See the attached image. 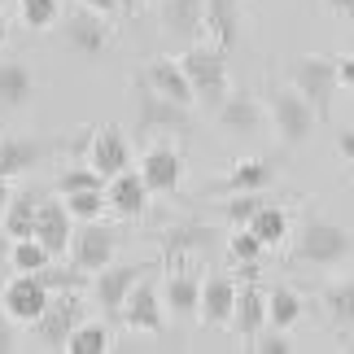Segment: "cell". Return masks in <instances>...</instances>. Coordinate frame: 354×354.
<instances>
[{
  "label": "cell",
  "instance_id": "cell-17",
  "mask_svg": "<svg viewBox=\"0 0 354 354\" xmlns=\"http://www.w3.org/2000/svg\"><path fill=\"white\" fill-rule=\"evenodd\" d=\"M48 153H53V145L39 140V136H0V180L35 171Z\"/></svg>",
  "mask_w": 354,
  "mask_h": 354
},
{
  "label": "cell",
  "instance_id": "cell-18",
  "mask_svg": "<svg viewBox=\"0 0 354 354\" xmlns=\"http://www.w3.org/2000/svg\"><path fill=\"white\" fill-rule=\"evenodd\" d=\"M227 328H232L241 342H254V337L267 328V293L258 289L254 280L236 284V306H232V319H227Z\"/></svg>",
  "mask_w": 354,
  "mask_h": 354
},
{
  "label": "cell",
  "instance_id": "cell-11",
  "mask_svg": "<svg viewBox=\"0 0 354 354\" xmlns=\"http://www.w3.org/2000/svg\"><path fill=\"white\" fill-rule=\"evenodd\" d=\"M145 271L149 267H140V263H122V267L110 263V267L92 271V297H97V306L105 315H118L122 302H127V293L145 280Z\"/></svg>",
  "mask_w": 354,
  "mask_h": 354
},
{
  "label": "cell",
  "instance_id": "cell-24",
  "mask_svg": "<svg viewBox=\"0 0 354 354\" xmlns=\"http://www.w3.org/2000/svg\"><path fill=\"white\" fill-rule=\"evenodd\" d=\"M206 35L214 48L232 53L241 39V0H206Z\"/></svg>",
  "mask_w": 354,
  "mask_h": 354
},
{
  "label": "cell",
  "instance_id": "cell-25",
  "mask_svg": "<svg viewBox=\"0 0 354 354\" xmlns=\"http://www.w3.org/2000/svg\"><path fill=\"white\" fill-rule=\"evenodd\" d=\"M158 241H162V254H167V258H184V254L210 250V245L219 241V227H210V223H175Z\"/></svg>",
  "mask_w": 354,
  "mask_h": 354
},
{
  "label": "cell",
  "instance_id": "cell-13",
  "mask_svg": "<svg viewBox=\"0 0 354 354\" xmlns=\"http://www.w3.org/2000/svg\"><path fill=\"white\" fill-rule=\"evenodd\" d=\"M140 180L149 184V193H175L184 180V153L175 145H149L140 158Z\"/></svg>",
  "mask_w": 354,
  "mask_h": 354
},
{
  "label": "cell",
  "instance_id": "cell-5",
  "mask_svg": "<svg viewBox=\"0 0 354 354\" xmlns=\"http://www.w3.org/2000/svg\"><path fill=\"white\" fill-rule=\"evenodd\" d=\"M267 105H271V127L284 145H302L310 131H315V110H310V101L297 92L293 84L289 88H271L267 92Z\"/></svg>",
  "mask_w": 354,
  "mask_h": 354
},
{
  "label": "cell",
  "instance_id": "cell-14",
  "mask_svg": "<svg viewBox=\"0 0 354 354\" xmlns=\"http://www.w3.org/2000/svg\"><path fill=\"white\" fill-rule=\"evenodd\" d=\"M158 22L171 39L197 44V39L206 35V0H162Z\"/></svg>",
  "mask_w": 354,
  "mask_h": 354
},
{
  "label": "cell",
  "instance_id": "cell-7",
  "mask_svg": "<svg viewBox=\"0 0 354 354\" xmlns=\"http://www.w3.org/2000/svg\"><path fill=\"white\" fill-rule=\"evenodd\" d=\"M48 297H53V289L39 280V271H18V276H13L5 289H0V310H5L13 324L31 328V324L44 315Z\"/></svg>",
  "mask_w": 354,
  "mask_h": 354
},
{
  "label": "cell",
  "instance_id": "cell-37",
  "mask_svg": "<svg viewBox=\"0 0 354 354\" xmlns=\"http://www.w3.org/2000/svg\"><path fill=\"white\" fill-rule=\"evenodd\" d=\"M79 188H105V180L92 167H71V171H62L57 175V193H79Z\"/></svg>",
  "mask_w": 354,
  "mask_h": 354
},
{
  "label": "cell",
  "instance_id": "cell-29",
  "mask_svg": "<svg viewBox=\"0 0 354 354\" xmlns=\"http://www.w3.org/2000/svg\"><path fill=\"white\" fill-rule=\"evenodd\" d=\"M245 227H250V232L263 241V250H271V245H280L284 236H289V214H284V206H271V201H263Z\"/></svg>",
  "mask_w": 354,
  "mask_h": 354
},
{
  "label": "cell",
  "instance_id": "cell-19",
  "mask_svg": "<svg viewBox=\"0 0 354 354\" xmlns=\"http://www.w3.org/2000/svg\"><path fill=\"white\" fill-rule=\"evenodd\" d=\"M232 306H236V280H232V276H206V280H201L197 315H201V324H206V328H227Z\"/></svg>",
  "mask_w": 354,
  "mask_h": 354
},
{
  "label": "cell",
  "instance_id": "cell-12",
  "mask_svg": "<svg viewBox=\"0 0 354 354\" xmlns=\"http://www.w3.org/2000/svg\"><path fill=\"white\" fill-rule=\"evenodd\" d=\"M118 319H122V328H131V333H149V337H162V333H167L162 297H158V289H153L149 280H140V284L127 293V302H122Z\"/></svg>",
  "mask_w": 354,
  "mask_h": 354
},
{
  "label": "cell",
  "instance_id": "cell-41",
  "mask_svg": "<svg viewBox=\"0 0 354 354\" xmlns=\"http://www.w3.org/2000/svg\"><path fill=\"white\" fill-rule=\"evenodd\" d=\"M337 84L354 88V57H337Z\"/></svg>",
  "mask_w": 354,
  "mask_h": 354
},
{
  "label": "cell",
  "instance_id": "cell-42",
  "mask_svg": "<svg viewBox=\"0 0 354 354\" xmlns=\"http://www.w3.org/2000/svg\"><path fill=\"white\" fill-rule=\"evenodd\" d=\"M324 9L337 13V18H354V0H324Z\"/></svg>",
  "mask_w": 354,
  "mask_h": 354
},
{
  "label": "cell",
  "instance_id": "cell-44",
  "mask_svg": "<svg viewBox=\"0 0 354 354\" xmlns=\"http://www.w3.org/2000/svg\"><path fill=\"white\" fill-rule=\"evenodd\" d=\"M9 193H13V188H9V180H0V219H5V206H9Z\"/></svg>",
  "mask_w": 354,
  "mask_h": 354
},
{
  "label": "cell",
  "instance_id": "cell-34",
  "mask_svg": "<svg viewBox=\"0 0 354 354\" xmlns=\"http://www.w3.org/2000/svg\"><path fill=\"white\" fill-rule=\"evenodd\" d=\"M18 18H22V26H31V31H48V26L62 18V5L57 0H18Z\"/></svg>",
  "mask_w": 354,
  "mask_h": 354
},
{
  "label": "cell",
  "instance_id": "cell-36",
  "mask_svg": "<svg viewBox=\"0 0 354 354\" xmlns=\"http://www.w3.org/2000/svg\"><path fill=\"white\" fill-rule=\"evenodd\" d=\"M263 206V193H232L227 197V206H223V214H227V223L232 227H245L254 219V210Z\"/></svg>",
  "mask_w": 354,
  "mask_h": 354
},
{
  "label": "cell",
  "instance_id": "cell-27",
  "mask_svg": "<svg viewBox=\"0 0 354 354\" xmlns=\"http://www.w3.org/2000/svg\"><path fill=\"white\" fill-rule=\"evenodd\" d=\"M197 302H201V280L193 267H175L171 280H167V306L175 315H197Z\"/></svg>",
  "mask_w": 354,
  "mask_h": 354
},
{
  "label": "cell",
  "instance_id": "cell-15",
  "mask_svg": "<svg viewBox=\"0 0 354 354\" xmlns=\"http://www.w3.org/2000/svg\"><path fill=\"white\" fill-rule=\"evenodd\" d=\"M31 236H35L39 245H44V250H48L53 258H62L66 250H71V236H75V219H71V210H66V201H39Z\"/></svg>",
  "mask_w": 354,
  "mask_h": 354
},
{
  "label": "cell",
  "instance_id": "cell-28",
  "mask_svg": "<svg viewBox=\"0 0 354 354\" xmlns=\"http://www.w3.org/2000/svg\"><path fill=\"white\" fill-rule=\"evenodd\" d=\"M324 310L337 333H354V280H333L324 289Z\"/></svg>",
  "mask_w": 354,
  "mask_h": 354
},
{
  "label": "cell",
  "instance_id": "cell-3",
  "mask_svg": "<svg viewBox=\"0 0 354 354\" xmlns=\"http://www.w3.org/2000/svg\"><path fill=\"white\" fill-rule=\"evenodd\" d=\"M289 84L310 101L315 118L324 122L333 114V97H337V57H319V53H302L289 62Z\"/></svg>",
  "mask_w": 354,
  "mask_h": 354
},
{
  "label": "cell",
  "instance_id": "cell-1",
  "mask_svg": "<svg viewBox=\"0 0 354 354\" xmlns=\"http://www.w3.org/2000/svg\"><path fill=\"white\" fill-rule=\"evenodd\" d=\"M175 62L184 66V79H188V88H193V101L206 105V110L214 114L223 105V97L232 92V84H227V53L214 48V44H188Z\"/></svg>",
  "mask_w": 354,
  "mask_h": 354
},
{
  "label": "cell",
  "instance_id": "cell-26",
  "mask_svg": "<svg viewBox=\"0 0 354 354\" xmlns=\"http://www.w3.org/2000/svg\"><path fill=\"white\" fill-rule=\"evenodd\" d=\"M35 210H39V193H35V188L9 193V206H5V219H0V232H5L9 241L31 236V227H35Z\"/></svg>",
  "mask_w": 354,
  "mask_h": 354
},
{
  "label": "cell",
  "instance_id": "cell-35",
  "mask_svg": "<svg viewBox=\"0 0 354 354\" xmlns=\"http://www.w3.org/2000/svg\"><path fill=\"white\" fill-rule=\"evenodd\" d=\"M227 258H232V263H258V258H263V241H258L250 227H236L232 241H227Z\"/></svg>",
  "mask_w": 354,
  "mask_h": 354
},
{
  "label": "cell",
  "instance_id": "cell-31",
  "mask_svg": "<svg viewBox=\"0 0 354 354\" xmlns=\"http://www.w3.org/2000/svg\"><path fill=\"white\" fill-rule=\"evenodd\" d=\"M66 354H105L110 350V328L105 324H79V328L66 337V346H62Z\"/></svg>",
  "mask_w": 354,
  "mask_h": 354
},
{
  "label": "cell",
  "instance_id": "cell-20",
  "mask_svg": "<svg viewBox=\"0 0 354 354\" xmlns=\"http://www.w3.org/2000/svg\"><path fill=\"white\" fill-rule=\"evenodd\" d=\"M214 118H219V127L232 131V136H258L263 131V101L250 97V92H227L223 105L214 110Z\"/></svg>",
  "mask_w": 354,
  "mask_h": 354
},
{
  "label": "cell",
  "instance_id": "cell-21",
  "mask_svg": "<svg viewBox=\"0 0 354 354\" xmlns=\"http://www.w3.org/2000/svg\"><path fill=\"white\" fill-rule=\"evenodd\" d=\"M35 97V75L22 57H5L0 62V110L13 114V110H26Z\"/></svg>",
  "mask_w": 354,
  "mask_h": 354
},
{
  "label": "cell",
  "instance_id": "cell-2",
  "mask_svg": "<svg viewBox=\"0 0 354 354\" xmlns=\"http://www.w3.org/2000/svg\"><path fill=\"white\" fill-rule=\"evenodd\" d=\"M350 254H354V232H346L342 223H328V219H306L293 241V263L319 267V271L346 263Z\"/></svg>",
  "mask_w": 354,
  "mask_h": 354
},
{
  "label": "cell",
  "instance_id": "cell-33",
  "mask_svg": "<svg viewBox=\"0 0 354 354\" xmlns=\"http://www.w3.org/2000/svg\"><path fill=\"white\" fill-rule=\"evenodd\" d=\"M62 201H66L75 223H88V219H101L105 214V188H79V193H66Z\"/></svg>",
  "mask_w": 354,
  "mask_h": 354
},
{
  "label": "cell",
  "instance_id": "cell-16",
  "mask_svg": "<svg viewBox=\"0 0 354 354\" xmlns=\"http://www.w3.org/2000/svg\"><path fill=\"white\" fill-rule=\"evenodd\" d=\"M105 210H114L118 219H140L149 210V184L140 171H118L105 180Z\"/></svg>",
  "mask_w": 354,
  "mask_h": 354
},
{
  "label": "cell",
  "instance_id": "cell-4",
  "mask_svg": "<svg viewBox=\"0 0 354 354\" xmlns=\"http://www.w3.org/2000/svg\"><path fill=\"white\" fill-rule=\"evenodd\" d=\"M188 127H193L188 105L158 97L145 79H136V136H175V131H188Z\"/></svg>",
  "mask_w": 354,
  "mask_h": 354
},
{
  "label": "cell",
  "instance_id": "cell-9",
  "mask_svg": "<svg viewBox=\"0 0 354 354\" xmlns=\"http://www.w3.org/2000/svg\"><path fill=\"white\" fill-rule=\"evenodd\" d=\"M110 39H114V31H110V18H105V13L88 9V5L66 13V44H71L79 57H101V53L110 48Z\"/></svg>",
  "mask_w": 354,
  "mask_h": 354
},
{
  "label": "cell",
  "instance_id": "cell-10",
  "mask_svg": "<svg viewBox=\"0 0 354 354\" xmlns=\"http://www.w3.org/2000/svg\"><path fill=\"white\" fill-rule=\"evenodd\" d=\"M127 162H131V140H127V131H122L118 122H105V127H97L88 136V167L97 171L101 180L127 171Z\"/></svg>",
  "mask_w": 354,
  "mask_h": 354
},
{
  "label": "cell",
  "instance_id": "cell-40",
  "mask_svg": "<svg viewBox=\"0 0 354 354\" xmlns=\"http://www.w3.org/2000/svg\"><path fill=\"white\" fill-rule=\"evenodd\" d=\"M337 153H342L350 167H354V127H346V131H337Z\"/></svg>",
  "mask_w": 354,
  "mask_h": 354
},
{
  "label": "cell",
  "instance_id": "cell-23",
  "mask_svg": "<svg viewBox=\"0 0 354 354\" xmlns=\"http://www.w3.org/2000/svg\"><path fill=\"white\" fill-rule=\"evenodd\" d=\"M271 180H276V167H271L267 158H241L236 167L210 188V193H223V197H232V193H263Z\"/></svg>",
  "mask_w": 354,
  "mask_h": 354
},
{
  "label": "cell",
  "instance_id": "cell-45",
  "mask_svg": "<svg viewBox=\"0 0 354 354\" xmlns=\"http://www.w3.org/2000/svg\"><path fill=\"white\" fill-rule=\"evenodd\" d=\"M5 39H9V22H5V13H0V48H5Z\"/></svg>",
  "mask_w": 354,
  "mask_h": 354
},
{
  "label": "cell",
  "instance_id": "cell-6",
  "mask_svg": "<svg viewBox=\"0 0 354 354\" xmlns=\"http://www.w3.org/2000/svg\"><path fill=\"white\" fill-rule=\"evenodd\" d=\"M79 324H84V297H79V289H57V297H48L44 315L31 324V333L44 350H62L66 337H71Z\"/></svg>",
  "mask_w": 354,
  "mask_h": 354
},
{
  "label": "cell",
  "instance_id": "cell-43",
  "mask_svg": "<svg viewBox=\"0 0 354 354\" xmlns=\"http://www.w3.org/2000/svg\"><path fill=\"white\" fill-rule=\"evenodd\" d=\"M79 5H88V9H97V13H105V18H110V13L118 9V0H79Z\"/></svg>",
  "mask_w": 354,
  "mask_h": 354
},
{
  "label": "cell",
  "instance_id": "cell-38",
  "mask_svg": "<svg viewBox=\"0 0 354 354\" xmlns=\"http://www.w3.org/2000/svg\"><path fill=\"white\" fill-rule=\"evenodd\" d=\"M250 350H258V354H289L293 350V342H289V337H284L280 328H263V333H258L254 337V342H250Z\"/></svg>",
  "mask_w": 354,
  "mask_h": 354
},
{
  "label": "cell",
  "instance_id": "cell-8",
  "mask_svg": "<svg viewBox=\"0 0 354 354\" xmlns=\"http://www.w3.org/2000/svg\"><path fill=\"white\" fill-rule=\"evenodd\" d=\"M114 250H118V232L110 223H101V219H88L79 232L71 236V267L75 271H84V276H92V271H101V267H110L114 263Z\"/></svg>",
  "mask_w": 354,
  "mask_h": 354
},
{
  "label": "cell",
  "instance_id": "cell-32",
  "mask_svg": "<svg viewBox=\"0 0 354 354\" xmlns=\"http://www.w3.org/2000/svg\"><path fill=\"white\" fill-rule=\"evenodd\" d=\"M9 263L13 271H44L53 263V254L35 236H22V241H9Z\"/></svg>",
  "mask_w": 354,
  "mask_h": 354
},
{
  "label": "cell",
  "instance_id": "cell-30",
  "mask_svg": "<svg viewBox=\"0 0 354 354\" xmlns=\"http://www.w3.org/2000/svg\"><path fill=\"white\" fill-rule=\"evenodd\" d=\"M297 319H302V297H297L289 284H276V289L267 293V324L280 328V333H289Z\"/></svg>",
  "mask_w": 354,
  "mask_h": 354
},
{
  "label": "cell",
  "instance_id": "cell-22",
  "mask_svg": "<svg viewBox=\"0 0 354 354\" xmlns=\"http://www.w3.org/2000/svg\"><path fill=\"white\" fill-rule=\"evenodd\" d=\"M145 84L158 92V97H167L175 105H193V88H188V79H184V66L175 62V57H153L145 66Z\"/></svg>",
  "mask_w": 354,
  "mask_h": 354
},
{
  "label": "cell",
  "instance_id": "cell-39",
  "mask_svg": "<svg viewBox=\"0 0 354 354\" xmlns=\"http://www.w3.org/2000/svg\"><path fill=\"white\" fill-rule=\"evenodd\" d=\"M13 328H18V324H13V319L5 315V310H0V354L18 350V333H13Z\"/></svg>",
  "mask_w": 354,
  "mask_h": 354
}]
</instances>
